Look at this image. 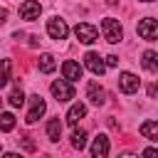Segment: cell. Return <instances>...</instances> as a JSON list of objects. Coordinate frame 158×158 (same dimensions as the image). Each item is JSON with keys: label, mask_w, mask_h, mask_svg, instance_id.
Segmentation results:
<instances>
[{"label": "cell", "mask_w": 158, "mask_h": 158, "mask_svg": "<svg viewBox=\"0 0 158 158\" xmlns=\"http://www.w3.org/2000/svg\"><path fill=\"white\" fill-rule=\"evenodd\" d=\"M101 32H104L106 42H111V44H116V42L123 40V27H121V22L116 17H106L101 22Z\"/></svg>", "instance_id": "1"}, {"label": "cell", "mask_w": 158, "mask_h": 158, "mask_svg": "<svg viewBox=\"0 0 158 158\" xmlns=\"http://www.w3.org/2000/svg\"><path fill=\"white\" fill-rule=\"evenodd\" d=\"M49 89H52V96H54L57 101H69V99H74V86H72V81H67V79H54Z\"/></svg>", "instance_id": "2"}, {"label": "cell", "mask_w": 158, "mask_h": 158, "mask_svg": "<svg viewBox=\"0 0 158 158\" xmlns=\"http://www.w3.org/2000/svg\"><path fill=\"white\" fill-rule=\"evenodd\" d=\"M47 35L59 42V40H67L69 27H67V22H64L62 17H49V20H47Z\"/></svg>", "instance_id": "3"}, {"label": "cell", "mask_w": 158, "mask_h": 158, "mask_svg": "<svg viewBox=\"0 0 158 158\" xmlns=\"http://www.w3.org/2000/svg\"><path fill=\"white\" fill-rule=\"evenodd\" d=\"M44 111H47V104H44V99L40 96V94H32L30 96V111H27V123H35L40 116H44Z\"/></svg>", "instance_id": "4"}, {"label": "cell", "mask_w": 158, "mask_h": 158, "mask_svg": "<svg viewBox=\"0 0 158 158\" xmlns=\"http://www.w3.org/2000/svg\"><path fill=\"white\" fill-rule=\"evenodd\" d=\"M136 32H138V37H143V40H148V42H153V40L158 37V20H153V17L141 20V22H138V27H136Z\"/></svg>", "instance_id": "5"}, {"label": "cell", "mask_w": 158, "mask_h": 158, "mask_svg": "<svg viewBox=\"0 0 158 158\" xmlns=\"http://www.w3.org/2000/svg\"><path fill=\"white\" fill-rule=\"evenodd\" d=\"M74 35H77V40H79V42H84V44H91V42H96V37H99V30H96L94 25H89V22H79V25L74 27Z\"/></svg>", "instance_id": "6"}, {"label": "cell", "mask_w": 158, "mask_h": 158, "mask_svg": "<svg viewBox=\"0 0 158 158\" xmlns=\"http://www.w3.org/2000/svg\"><path fill=\"white\" fill-rule=\"evenodd\" d=\"M84 67H86L91 74H96V77H101V74L106 72V64H104V59H101L96 52H86V54H84Z\"/></svg>", "instance_id": "7"}, {"label": "cell", "mask_w": 158, "mask_h": 158, "mask_svg": "<svg viewBox=\"0 0 158 158\" xmlns=\"http://www.w3.org/2000/svg\"><path fill=\"white\" fill-rule=\"evenodd\" d=\"M138 86H141V81H138L136 74H131V72H121V77H118V89H121L123 94H136Z\"/></svg>", "instance_id": "8"}, {"label": "cell", "mask_w": 158, "mask_h": 158, "mask_svg": "<svg viewBox=\"0 0 158 158\" xmlns=\"http://www.w3.org/2000/svg\"><path fill=\"white\" fill-rule=\"evenodd\" d=\"M62 74H64L67 81H79L81 74H84V67H81L79 62H74V59H67V62L62 64Z\"/></svg>", "instance_id": "9"}, {"label": "cell", "mask_w": 158, "mask_h": 158, "mask_svg": "<svg viewBox=\"0 0 158 158\" xmlns=\"http://www.w3.org/2000/svg\"><path fill=\"white\" fill-rule=\"evenodd\" d=\"M109 148H111L109 136L106 133H99L94 138V143H91V158H106L109 156Z\"/></svg>", "instance_id": "10"}, {"label": "cell", "mask_w": 158, "mask_h": 158, "mask_svg": "<svg viewBox=\"0 0 158 158\" xmlns=\"http://www.w3.org/2000/svg\"><path fill=\"white\" fill-rule=\"evenodd\" d=\"M40 12H42L40 0H25V2L20 5V17H22V20H37Z\"/></svg>", "instance_id": "11"}, {"label": "cell", "mask_w": 158, "mask_h": 158, "mask_svg": "<svg viewBox=\"0 0 158 158\" xmlns=\"http://www.w3.org/2000/svg\"><path fill=\"white\" fill-rule=\"evenodd\" d=\"M86 99H89L91 104H96V106L106 104V91H104V86H99L96 81H91V84L86 86Z\"/></svg>", "instance_id": "12"}, {"label": "cell", "mask_w": 158, "mask_h": 158, "mask_svg": "<svg viewBox=\"0 0 158 158\" xmlns=\"http://www.w3.org/2000/svg\"><path fill=\"white\" fill-rule=\"evenodd\" d=\"M84 116H86V106H84V104H72L64 118H67V123H69V126H77V123H79V118H84Z\"/></svg>", "instance_id": "13"}, {"label": "cell", "mask_w": 158, "mask_h": 158, "mask_svg": "<svg viewBox=\"0 0 158 158\" xmlns=\"http://www.w3.org/2000/svg\"><path fill=\"white\" fill-rule=\"evenodd\" d=\"M59 136H62V121L57 116V118H49L47 121V138L49 141H59Z\"/></svg>", "instance_id": "14"}, {"label": "cell", "mask_w": 158, "mask_h": 158, "mask_svg": "<svg viewBox=\"0 0 158 158\" xmlns=\"http://www.w3.org/2000/svg\"><path fill=\"white\" fill-rule=\"evenodd\" d=\"M138 131H141V136H146L148 141H158V123H156V121H143Z\"/></svg>", "instance_id": "15"}, {"label": "cell", "mask_w": 158, "mask_h": 158, "mask_svg": "<svg viewBox=\"0 0 158 158\" xmlns=\"http://www.w3.org/2000/svg\"><path fill=\"white\" fill-rule=\"evenodd\" d=\"M143 69L146 72H156L158 69V54L153 49H146L143 52Z\"/></svg>", "instance_id": "16"}, {"label": "cell", "mask_w": 158, "mask_h": 158, "mask_svg": "<svg viewBox=\"0 0 158 158\" xmlns=\"http://www.w3.org/2000/svg\"><path fill=\"white\" fill-rule=\"evenodd\" d=\"M54 67H57V62H54V57H52L49 52L40 54V72H42V74H49V72H54Z\"/></svg>", "instance_id": "17"}, {"label": "cell", "mask_w": 158, "mask_h": 158, "mask_svg": "<svg viewBox=\"0 0 158 158\" xmlns=\"http://www.w3.org/2000/svg\"><path fill=\"white\" fill-rule=\"evenodd\" d=\"M72 146H74L77 151H81V148L86 146V131H84V128H74V131H72Z\"/></svg>", "instance_id": "18"}, {"label": "cell", "mask_w": 158, "mask_h": 158, "mask_svg": "<svg viewBox=\"0 0 158 158\" xmlns=\"http://www.w3.org/2000/svg\"><path fill=\"white\" fill-rule=\"evenodd\" d=\"M10 69H12L10 59H2V62H0V89L10 81Z\"/></svg>", "instance_id": "19"}, {"label": "cell", "mask_w": 158, "mask_h": 158, "mask_svg": "<svg viewBox=\"0 0 158 158\" xmlns=\"http://www.w3.org/2000/svg\"><path fill=\"white\" fill-rule=\"evenodd\" d=\"M12 128H15V116H12L10 111H7V114H0V131L7 133V131H12Z\"/></svg>", "instance_id": "20"}, {"label": "cell", "mask_w": 158, "mask_h": 158, "mask_svg": "<svg viewBox=\"0 0 158 158\" xmlns=\"http://www.w3.org/2000/svg\"><path fill=\"white\" fill-rule=\"evenodd\" d=\"M7 101H10V106L20 109V106L25 104V94H22V89H15V91L10 94V99H7Z\"/></svg>", "instance_id": "21"}, {"label": "cell", "mask_w": 158, "mask_h": 158, "mask_svg": "<svg viewBox=\"0 0 158 158\" xmlns=\"http://www.w3.org/2000/svg\"><path fill=\"white\" fill-rule=\"evenodd\" d=\"M143 158H158V151H156L153 146H148V148L143 151Z\"/></svg>", "instance_id": "22"}, {"label": "cell", "mask_w": 158, "mask_h": 158, "mask_svg": "<svg viewBox=\"0 0 158 158\" xmlns=\"http://www.w3.org/2000/svg\"><path fill=\"white\" fill-rule=\"evenodd\" d=\"M104 64H106V67H116V64H118V57H116V54H109Z\"/></svg>", "instance_id": "23"}, {"label": "cell", "mask_w": 158, "mask_h": 158, "mask_svg": "<svg viewBox=\"0 0 158 158\" xmlns=\"http://www.w3.org/2000/svg\"><path fill=\"white\" fill-rule=\"evenodd\" d=\"M5 20H7V10L0 7V25H5Z\"/></svg>", "instance_id": "24"}, {"label": "cell", "mask_w": 158, "mask_h": 158, "mask_svg": "<svg viewBox=\"0 0 158 158\" xmlns=\"http://www.w3.org/2000/svg\"><path fill=\"white\" fill-rule=\"evenodd\" d=\"M2 158H22V156H20V153H5Z\"/></svg>", "instance_id": "25"}, {"label": "cell", "mask_w": 158, "mask_h": 158, "mask_svg": "<svg viewBox=\"0 0 158 158\" xmlns=\"http://www.w3.org/2000/svg\"><path fill=\"white\" fill-rule=\"evenodd\" d=\"M118 158H138V156H133V153H123V156H118Z\"/></svg>", "instance_id": "26"}, {"label": "cell", "mask_w": 158, "mask_h": 158, "mask_svg": "<svg viewBox=\"0 0 158 158\" xmlns=\"http://www.w3.org/2000/svg\"><path fill=\"white\" fill-rule=\"evenodd\" d=\"M106 2H109V5H116V2H118V0H106Z\"/></svg>", "instance_id": "27"}, {"label": "cell", "mask_w": 158, "mask_h": 158, "mask_svg": "<svg viewBox=\"0 0 158 158\" xmlns=\"http://www.w3.org/2000/svg\"><path fill=\"white\" fill-rule=\"evenodd\" d=\"M141 2H153V0H141Z\"/></svg>", "instance_id": "28"}]
</instances>
